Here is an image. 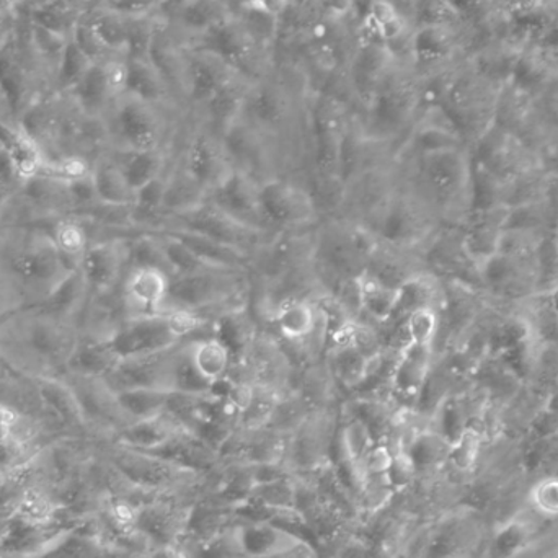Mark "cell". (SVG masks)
Returning a JSON list of instances; mask_svg holds the SVG:
<instances>
[{
	"instance_id": "cell-1",
	"label": "cell",
	"mask_w": 558,
	"mask_h": 558,
	"mask_svg": "<svg viewBox=\"0 0 558 558\" xmlns=\"http://www.w3.org/2000/svg\"><path fill=\"white\" fill-rule=\"evenodd\" d=\"M78 340L77 318L45 304L16 308L0 317L3 366L33 379L64 376Z\"/></svg>"
},
{
	"instance_id": "cell-2",
	"label": "cell",
	"mask_w": 558,
	"mask_h": 558,
	"mask_svg": "<svg viewBox=\"0 0 558 558\" xmlns=\"http://www.w3.org/2000/svg\"><path fill=\"white\" fill-rule=\"evenodd\" d=\"M75 270L56 247L49 228H0V278L15 311L45 304Z\"/></svg>"
},
{
	"instance_id": "cell-3",
	"label": "cell",
	"mask_w": 558,
	"mask_h": 558,
	"mask_svg": "<svg viewBox=\"0 0 558 558\" xmlns=\"http://www.w3.org/2000/svg\"><path fill=\"white\" fill-rule=\"evenodd\" d=\"M379 241L366 226L325 218L315 226L312 267L328 295L366 271Z\"/></svg>"
},
{
	"instance_id": "cell-4",
	"label": "cell",
	"mask_w": 558,
	"mask_h": 558,
	"mask_svg": "<svg viewBox=\"0 0 558 558\" xmlns=\"http://www.w3.org/2000/svg\"><path fill=\"white\" fill-rule=\"evenodd\" d=\"M252 278L248 270L208 268L170 278L163 312L189 311L218 325L228 315L251 307Z\"/></svg>"
},
{
	"instance_id": "cell-5",
	"label": "cell",
	"mask_w": 558,
	"mask_h": 558,
	"mask_svg": "<svg viewBox=\"0 0 558 558\" xmlns=\"http://www.w3.org/2000/svg\"><path fill=\"white\" fill-rule=\"evenodd\" d=\"M159 105L147 104L131 95H120L105 113L108 149L170 150L175 136Z\"/></svg>"
},
{
	"instance_id": "cell-6",
	"label": "cell",
	"mask_w": 558,
	"mask_h": 558,
	"mask_svg": "<svg viewBox=\"0 0 558 558\" xmlns=\"http://www.w3.org/2000/svg\"><path fill=\"white\" fill-rule=\"evenodd\" d=\"M298 369L274 330L258 324L245 343L235 351L228 379L286 392L294 384Z\"/></svg>"
},
{
	"instance_id": "cell-7",
	"label": "cell",
	"mask_w": 558,
	"mask_h": 558,
	"mask_svg": "<svg viewBox=\"0 0 558 558\" xmlns=\"http://www.w3.org/2000/svg\"><path fill=\"white\" fill-rule=\"evenodd\" d=\"M438 226V218L428 206L399 179L396 192L369 229L379 244L422 254Z\"/></svg>"
},
{
	"instance_id": "cell-8",
	"label": "cell",
	"mask_w": 558,
	"mask_h": 558,
	"mask_svg": "<svg viewBox=\"0 0 558 558\" xmlns=\"http://www.w3.org/2000/svg\"><path fill=\"white\" fill-rule=\"evenodd\" d=\"M258 205L265 229L274 234L304 231L322 221L314 198L299 175L271 177L262 182Z\"/></svg>"
},
{
	"instance_id": "cell-9",
	"label": "cell",
	"mask_w": 558,
	"mask_h": 558,
	"mask_svg": "<svg viewBox=\"0 0 558 558\" xmlns=\"http://www.w3.org/2000/svg\"><path fill=\"white\" fill-rule=\"evenodd\" d=\"M160 228L196 232V234L205 235V238L213 239V241L245 252L251 257L275 235L271 232L257 231V229L241 225L231 216L209 205L208 202L199 203L198 206L186 209V211L166 216L160 221L159 228L156 229Z\"/></svg>"
},
{
	"instance_id": "cell-10",
	"label": "cell",
	"mask_w": 558,
	"mask_h": 558,
	"mask_svg": "<svg viewBox=\"0 0 558 558\" xmlns=\"http://www.w3.org/2000/svg\"><path fill=\"white\" fill-rule=\"evenodd\" d=\"M62 379L74 390L88 433L95 441H113L118 433L133 423L105 377L65 373Z\"/></svg>"
},
{
	"instance_id": "cell-11",
	"label": "cell",
	"mask_w": 558,
	"mask_h": 558,
	"mask_svg": "<svg viewBox=\"0 0 558 558\" xmlns=\"http://www.w3.org/2000/svg\"><path fill=\"white\" fill-rule=\"evenodd\" d=\"M340 423L341 403L312 413L292 435H289L284 459L288 471L291 474H311L331 462Z\"/></svg>"
},
{
	"instance_id": "cell-12",
	"label": "cell",
	"mask_w": 558,
	"mask_h": 558,
	"mask_svg": "<svg viewBox=\"0 0 558 558\" xmlns=\"http://www.w3.org/2000/svg\"><path fill=\"white\" fill-rule=\"evenodd\" d=\"M172 159L202 186L206 195L232 172L221 137L202 121L192 133L173 143Z\"/></svg>"
},
{
	"instance_id": "cell-13",
	"label": "cell",
	"mask_w": 558,
	"mask_h": 558,
	"mask_svg": "<svg viewBox=\"0 0 558 558\" xmlns=\"http://www.w3.org/2000/svg\"><path fill=\"white\" fill-rule=\"evenodd\" d=\"M399 183L396 162L373 166L344 185L343 203L333 218L369 226L376 221Z\"/></svg>"
},
{
	"instance_id": "cell-14",
	"label": "cell",
	"mask_w": 558,
	"mask_h": 558,
	"mask_svg": "<svg viewBox=\"0 0 558 558\" xmlns=\"http://www.w3.org/2000/svg\"><path fill=\"white\" fill-rule=\"evenodd\" d=\"M315 228L279 232L252 255V286H264L312 260Z\"/></svg>"
},
{
	"instance_id": "cell-15",
	"label": "cell",
	"mask_w": 558,
	"mask_h": 558,
	"mask_svg": "<svg viewBox=\"0 0 558 558\" xmlns=\"http://www.w3.org/2000/svg\"><path fill=\"white\" fill-rule=\"evenodd\" d=\"M222 146L228 154L232 170L245 173L262 183L271 177L286 175L281 157L264 136L238 120L222 136Z\"/></svg>"
},
{
	"instance_id": "cell-16",
	"label": "cell",
	"mask_w": 558,
	"mask_h": 558,
	"mask_svg": "<svg viewBox=\"0 0 558 558\" xmlns=\"http://www.w3.org/2000/svg\"><path fill=\"white\" fill-rule=\"evenodd\" d=\"M163 314L128 317L110 338V344L120 360L162 353L182 343Z\"/></svg>"
},
{
	"instance_id": "cell-17",
	"label": "cell",
	"mask_w": 558,
	"mask_h": 558,
	"mask_svg": "<svg viewBox=\"0 0 558 558\" xmlns=\"http://www.w3.org/2000/svg\"><path fill=\"white\" fill-rule=\"evenodd\" d=\"M90 295L120 291L128 270L126 239L94 242L77 265Z\"/></svg>"
},
{
	"instance_id": "cell-18",
	"label": "cell",
	"mask_w": 558,
	"mask_h": 558,
	"mask_svg": "<svg viewBox=\"0 0 558 558\" xmlns=\"http://www.w3.org/2000/svg\"><path fill=\"white\" fill-rule=\"evenodd\" d=\"M258 186L260 183L255 182L251 177L232 170L216 189L206 195L205 202L231 216L241 225L268 232L262 219L260 205H258Z\"/></svg>"
},
{
	"instance_id": "cell-19",
	"label": "cell",
	"mask_w": 558,
	"mask_h": 558,
	"mask_svg": "<svg viewBox=\"0 0 558 558\" xmlns=\"http://www.w3.org/2000/svg\"><path fill=\"white\" fill-rule=\"evenodd\" d=\"M175 348L162 353L146 354V356L123 357L105 376V380L110 384L114 392L128 389H160L172 392L170 366H172Z\"/></svg>"
},
{
	"instance_id": "cell-20",
	"label": "cell",
	"mask_w": 558,
	"mask_h": 558,
	"mask_svg": "<svg viewBox=\"0 0 558 558\" xmlns=\"http://www.w3.org/2000/svg\"><path fill=\"white\" fill-rule=\"evenodd\" d=\"M0 405L16 415L39 420L58 435H69L61 422L46 407L38 379H33V377L25 376V374L7 366L0 371Z\"/></svg>"
},
{
	"instance_id": "cell-21",
	"label": "cell",
	"mask_w": 558,
	"mask_h": 558,
	"mask_svg": "<svg viewBox=\"0 0 558 558\" xmlns=\"http://www.w3.org/2000/svg\"><path fill=\"white\" fill-rule=\"evenodd\" d=\"M170 277L153 268L130 270L121 284L128 317L162 314L169 294Z\"/></svg>"
},
{
	"instance_id": "cell-22",
	"label": "cell",
	"mask_w": 558,
	"mask_h": 558,
	"mask_svg": "<svg viewBox=\"0 0 558 558\" xmlns=\"http://www.w3.org/2000/svg\"><path fill=\"white\" fill-rule=\"evenodd\" d=\"M433 361H435L433 348L410 344L400 353L393 367L392 380H390V400L397 409H409L413 412L416 397L432 369Z\"/></svg>"
},
{
	"instance_id": "cell-23",
	"label": "cell",
	"mask_w": 558,
	"mask_h": 558,
	"mask_svg": "<svg viewBox=\"0 0 558 558\" xmlns=\"http://www.w3.org/2000/svg\"><path fill=\"white\" fill-rule=\"evenodd\" d=\"M0 143L3 157L16 182H28L41 173L46 160L45 153L19 120L0 123Z\"/></svg>"
},
{
	"instance_id": "cell-24",
	"label": "cell",
	"mask_w": 558,
	"mask_h": 558,
	"mask_svg": "<svg viewBox=\"0 0 558 558\" xmlns=\"http://www.w3.org/2000/svg\"><path fill=\"white\" fill-rule=\"evenodd\" d=\"M324 322L317 301H294L281 305L265 327L274 330L279 340L301 344L317 331Z\"/></svg>"
},
{
	"instance_id": "cell-25",
	"label": "cell",
	"mask_w": 558,
	"mask_h": 558,
	"mask_svg": "<svg viewBox=\"0 0 558 558\" xmlns=\"http://www.w3.org/2000/svg\"><path fill=\"white\" fill-rule=\"evenodd\" d=\"M425 262L420 252L403 251L379 244L367 264V274L389 288L399 289L403 282L425 271Z\"/></svg>"
},
{
	"instance_id": "cell-26",
	"label": "cell",
	"mask_w": 558,
	"mask_h": 558,
	"mask_svg": "<svg viewBox=\"0 0 558 558\" xmlns=\"http://www.w3.org/2000/svg\"><path fill=\"white\" fill-rule=\"evenodd\" d=\"M154 231L172 235L177 241L185 244L208 267L225 268V270H248L251 267V255L196 232L172 228L154 229Z\"/></svg>"
},
{
	"instance_id": "cell-27",
	"label": "cell",
	"mask_w": 558,
	"mask_h": 558,
	"mask_svg": "<svg viewBox=\"0 0 558 558\" xmlns=\"http://www.w3.org/2000/svg\"><path fill=\"white\" fill-rule=\"evenodd\" d=\"M124 179L134 192H140L147 183L166 175L172 162L170 150H113L108 149Z\"/></svg>"
},
{
	"instance_id": "cell-28",
	"label": "cell",
	"mask_w": 558,
	"mask_h": 558,
	"mask_svg": "<svg viewBox=\"0 0 558 558\" xmlns=\"http://www.w3.org/2000/svg\"><path fill=\"white\" fill-rule=\"evenodd\" d=\"M38 386L46 407L61 422L65 432L72 436L92 439L90 433L87 429V423H85L84 415H82L77 397H75L71 386L62 377L38 379Z\"/></svg>"
},
{
	"instance_id": "cell-29",
	"label": "cell",
	"mask_w": 558,
	"mask_h": 558,
	"mask_svg": "<svg viewBox=\"0 0 558 558\" xmlns=\"http://www.w3.org/2000/svg\"><path fill=\"white\" fill-rule=\"evenodd\" d=\"M185 426L170 415L163 412L153 418L140 420V422L131 423L130 426L118 433L113 442L126 446V448L137 449V451H154L166 445L169 439L179 433L185 432Z\"/></svg>"
},
{
	"instance_id": "cell-30",
	"label": "cell",
	"mask_w": 558,
	"mask_h": 558,
	"mask_svg": "<svg viewBox=\"0 0 558 558\" xmlns=\"http://www.w3.org/2000/svg\"><path fill=\"white\" fill-rule=\"evenodd\" d=\"M361 299V320L374 327H384L392 322L399 302V289L383 284L373 275L363 271L356 278Z\"/></svg>"
},
{
	"instance_id": "cell-31",
	"label": "cell",
	"mask_w": 558,
	"mask_h": 558,
	"mask_svg": "<svg viewBox=\"0 0 558 558\" xmlns=\"http://www.w3.org/2000/svg\"><path fill=\"white\" fill-rule=\"evenodd\" d=\"M371 357L354 344L335 348L325 353V363L340 390L341 397L351 396L360 389L369 373Z\"/></svg>"
},
{
	"instance_id": "cell-32",
	"label": "cell",
	"mask_w": 558,
	"mask_h": 558,
	"mask_svg": "<svg viewBox=\"0 0 558 558\" xmlns=\"http://www.w3.org/2000/svg\"><path fill=\"white\" fill-rule=\"evenodd\" d=\"M92 182H94L98 202L105 205L133 206L136 199V192L131 189L120 167L111 159L108 149L92 162Z\"/></svg>"
},
{
	"instance_id": "cell-33",
	"label": "cell",
	"mask_w": 558,
	"mask_h": 558,
	"mask_svg": "<svg viewBox=\"0 0 558 558\" xmlns=\"http://www.w3.org/2000/svg\"><path fill=\"white\" fill-rule=\"evenodd\" d=\"M192 357L196 369L213 386L228 379L234 363L231 347L216 333L192 340Z\"/></svg>"
},
{
	"instance_id": "cell-34",
	"label": "cell",
	"mask_w": 558,
	"mask_h": 558,
	"mask_svg": "<svg viewBox=\"0 0 558 558\" xmlns=\"http://www.w3.org/2000/svg\"><path fill=\"white\" fill-rule=\"evenodd\" d=\"M118 361L120 357L114 353L110 340L81 337L71 360H69L68 373L105 377L113 369Z\"/></svg>"
},
{
	"instance_id": "cell-35",
	"label": "cell",
	"mask_w": 558,
	"mask_h": 558,
	"mask_svg": "<svg viewBox=\"0 0 558 558\" xmlns=\"http://www.w3.org/2000/svg\"><path fill=\"white\" fill-rule=\"evenodd\" d=\"M206 193L202 186L172 159L166 173V192H163V218L177 213L195 208L205 202ZM162 218V219H163ZM159 228V226H157Z\"/></svg>"
},
{
	"instance_id": "cell-36",
	"label": "cell",
	"mask_w": 558,
	"mask_h": 558,
	"mask_svg": "<svg viewBox=\"0 0 558 558\" xmlns=\"http://www.w3.org/2000/svg\"><path fill=\"white\" fill-rule=\"evenodd\" d=\"M170 390L186 396H208L215 386L196 369L192 357V340L183 341L173 351L170 366Z\"/></svg>"
},
{
	"instance_id": "cell-37",
	"label": "cell",
	"mask_w": 558,
	"mask_h": 558,
	"mask_svg": "<svg viewBox=\"0 0 558 558\" xmlns=\"http://www.w3.org/2000/svg\"><path fill=\"white\" fill-rule=\"evenodd\" d=\"M49 232L62 257L77 268L78 262L92 244L87 225L78 216H64L49 226Z\"/></svg>"
},
{
	"instance_id": "cell-38",
	"label": "cell",
	"mask_w": 558,
	"mask_h": 558,
	"mask_svg": "<svg viewBox=\"0 0 558 558\" xmlns=\"http://www.w3.org/2000/svg\"><path fill=\"white\" fill-rule=\"evenodd\" d=\"M128 268H153L172 278V268L163 252L162 242L154 232L141 231L126 239ZM128 270V271H130Z\"/></svg>"
},
{
	"instance_id": "cell-39",
	"label": "cell",
	"mask_w": 558,
	"mask_h": 558,
	"mask_svg": "<svg viewBox=\"0 0 558 558\" xmlns=\"http://www.w3.org/2000/svg\"><path fill=\"white\" fill-rule=\"evenodd\" d=\"M117 393L121 407L134 423L166 412L172 392L160 389H128Z\"/></svg>"
},
{
	"instance_id": "cell-40",
	"label": "cell",
	"mask_w": 558,
	"mask_h": 558,
	"mask_svg": "<svg viewBox=\"0 0 558 558\" xmlns=\"http://www.w3.org/2000/svg\"><path fill=\"white\" fill-rule=\"evenodd\" d=\"M282 393L284 392L254 386L247 407L239 413L238 428L247 429V432L267 428Z\"/></svg>"
},
{
	"instance_id": "cell-41",
	"label": "cell",
	"mask_w": 558,
	"mask_h": 558,
	"mask_svg": "<svg viewBox=\"0 0 558 558\" xmlns=\"http://www.w3.org/2000/svg\"><path fill=\"white\" fill-rule=\"evenodd\" d=\"M439 311L433 307L416 308L405 317L407 335L415 347L433 348L439 338Z\"/></svg>"
},
{
	"instance_id": "cell-42",
	"label": "cell",
	"mask_w": 558,
	"mask_h": 558,
	"mask_svg": "<svg viewBox=\"0 0 558 558\" xmlns=\"http://www.w3.org/2000/svg\"><path fill=\"white\" fill-rule=\"evenodd\" d=\"M526 504L547 521L558 520V475L546 474L534 478L526 495Z\"/></svg>"
},
{
	"instance_id": "cell-43",
	"label": "cell",
	"mask_w": 558,
	"mask_h": 558,
	"mask_svg": "<svg viewBox=\"0 0 558 558\" xmlns=\"http://www.w3.org/2000/svg\"><path fill=\"white\" fill-rule=\"evenodd\" d=\"M162 242L163 252H166L167 260L172 268V278L182 277V275L196 274V271L208 270V265L203 264L185 244L177 241L172 235L166 232L150 231Z\"/></svg>"
},
{
	"instance_id": "cell-44",
	"label": "cell",
	"mask_w": 558,
	"mask_h": 558,
	"mask_svg": "<svg viewBox=\"0 0 558 558\" xmlns=\"http://www.w3.org/2000/svg\"><path fill=\"white\" fill-rule=\"evenodd\" d=\"M216 71L209 65L198 64L192 72V88H190V97L196 105H205L219 88L222 87Z\"/></svg>"
},
{
	"instance_id": "cell-45",
	"label": "cell",
	"mask_w": 558,
	"mask_h": 558,
	"mask_svg": "<svg viewBox=\"0 0 558 558\" xmlns=\"http://www.w3.org/2000/svg\"><path fill=\"white\" fill-rule=\"evenodd\" d=\"M387 475H389L390 485L396 488V492L405 490L415 482L418 469L409 452L396 451Z\"/></svg>"
},
{
	"instance_id": "cell-46",
	"label": "cell",
	"mask_w": 558,
	"mask_h": 558,
	"mask_svg": "<svg viewBox=\"0 0 558 558\" xmlns=\"http://www.w3.org/2000/svg\"><path fill=\"white\" fill-rule=\"evenodd\" d=\"M393 461V451L387 442H376L373 448L367 451L363 459V469L366 477L374 475H386L389 472Z\"/></svg>"
},
{
	"instance_id": "cell-47",
	"label": "cell",
	"mask_w": 558,
	"mask_h": 558,
	"mask_svg": "<svg viewBox=\"0 0 558 558\" xmlns=\"http://www.w3.org/2000/svg\"><path fill=\"white\" fill-rule=\"evenodd\" d=\"M209 46L213 51L225 56V58H238L242 52L241 38L235 29L229 28V26L215 29L209 38Z\"/></svg>"
},
{
	"instance_id": "cell-48",
	"label": "cell",
	"mask_w": 558,
	"mask_h": 558,
	"mask_svg": "<svg viewBox=\"0 0 558 558\" xmlns=\"http://www.w3.org/2000/svg\"><path fill=\"white\" fill-rule=\"evenodd\" d=\"M209 19H211V16H209L208 9H206L203 3H193V5L186 9L185 20L186 23H190L192 26L208 25Z\"/></svg>"
},
{
	"instance_id": "cell-49",
	"label": "cell",
	"mask_w": 558,
	"mask_h": 558,
	"mask_svg": "<svg viewBox=\"0 0 558 558\" xmlns=\"http://www.w3.org/2000/svg\"><path fill=\"white\" fill-rule=\"evenodd\" d=\"M12 311H15V305H13L12 298H10L9 291H7L2 278H0V317Z\"/></svg>"
},
{
	"instance_id": "cell-50",
	"label": "cell",
	"mask_w": 558,
	"mask_h": 558,
	"mask_svg": "<svg viewBox=\"0 0 558 558\" xmlns=\"http://www.w3.org/2000/svg\"><path fill=\"white\" fill-rule=\"evenodd\" d=\"M179 557V549L175 546H159L150 550L144 558H177Z\"/></svg>"
},
{
	"instance_id": "cell-51",
	"label": "cell",
	"mask_w": 558,
	"mask_h": 558,
	"mask_svg": "<svg viewBox=\"0 0 558 558\" xmlns=\"http://www.w3.org/2000/svg\"><path fill=\"white\" fill-rule=\"evenodd\" d=\"M549 305L550 311H553L554 317H556L558 322V282L556 286H554L553 289H550Z\"/></svg>"
},
{
	"instance_id": "cell-52",
	"label": "cell",
	"mask_w": 558,
	"mask_h": 558,
	"mask_svg": "<svg viewBox=\"0 0 558 558\" xmlns=\"http://www.w3.org/2000/svg\"><path fill=\"white\" fill-rule=\"evenodd\" d=\"M347 2H350V0H330V5L335 7V9L341 10L347 5Z\"/></svg>"
},
{
	"instance_id": "cell-53",
	"label": "cell",
	"mask_w": 558,
	"mask_h": 558,
	"mask_svg": "<svg viewBox=\"0 0 558 558\" xmlns=\"http://www.w3.org/2000/svg\"><path fill=\"white\" fill-rule=\"evenodd\" d=\"M2 367H3V363H2V360H0V371H2Z\"/></svg>"
}]
</instances>
